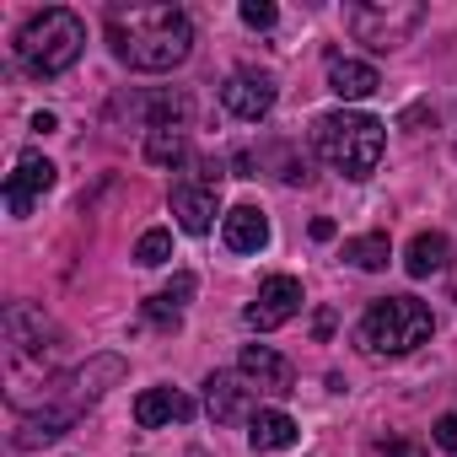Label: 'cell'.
I'll return each instance as SVG.
<instances>
[{
    "label": "cell",
    "mask_w": 457,
    "mask_h": 457,
    "mask_svg": "<svg viewBox=\"0 0 457 457\" xmlns=\"http://www.w3.org/2000/svg\"><path fill=\"white\" fill-rule=\"evenodd\" d=\"M377 87H382L377 71L361 65V60H334V65H328V92L345 97V103H361V97H371Z\"/></svg>",
    "instance_id": "16"
},
{
    "label": "cell",
    "mask_w": 457,
    "mask_h": 457,
    "mask_svg": "<svg viewBox=\"0 0 457 457\" xmlns=\"http://www.w3.org/2000/svg\"><path fill=\"white\" fill-rule=\"evenodd\" d=\"M237 371H243V382H253V387H264V393H275V398L296 393V366H291L280 350H270V345H248L243 361H237Z\"/></svg>",
    "instance_id": "9"
},
{
    "label": "cell",
    "mask_w": 457,
    "mask_h": 457,
    "mask_svg": "<svg viewBox=\"0 0 457 457\" xmlns=\"http://www.w3.org/2000/svg\"><path fill=\"white\" fill-rule=\"evenodd\" d=\"M204 403H210L215 425H237L248 414V403H253V387H243V377H232V371H215L204 382Z\"/></svg>",
    "instance_id": "12"
},
{
    "label": "cell",
    "mask_w": 457,
    "mask_h": 457,
    "mask_svg": "<svg viewBox=\"0 0 457 457\" xmlns=\"http://www.w3.org/2000/svg\"><path fill=\"white\" fill-rule=\"evenodd\" d=\"M243 22L248 28H275V6L270 0H243Z\"/></svg>",
    "instance_id": "22"
},
{
    "label": "cell",
    "mask_w": 457,
    "mask_h": 457,
    "mask_svg": "<svg viewBox=\"0 0 457 457\" xmlns=\"http://www.w3.org/2000/svg\"><path fill=\"white\" fill-rule=\"evenodd\" d=\"M312 334L328 339V334H334V312H318V318H312Z\"/></svg>",
    "instance_id": "27"
},
{
    "label": "cell",
    "mask_w": 457,
    "mask_h": 457,
    "mask_svg": "<svg viewBox=\"0 0 457 457\" xmlns=\"http://www.w3.org/2000/svg\"><path fill=\"white\" fill-rule=\"evenodd\" d=\"M172 215L188 237H204L215 226V188L210 183H172Z\"/></svg>",
    "instance_id": "10"
},
{
    "label": "cell",
    "mask_w": 457,
    "mask_h": 457,
    "mask_svg": "<svg viewBox=\"0 0 457 457\" xmlns=\"http://www.w3.org/2000/svg\"><path fill=\"white\" fill-rule=\"evenodd\" d=\"M446 237L441 232H420L414 243H409V253H403V270L414 275V280H425V275H441L446 270Z\"/></svg>",
    "instance_id": "18"
},
{
    "label": "cell",
    "mask_w": 457,
    "mask_h": 457,
    "mask_svg": "<svg viewBox=\"0 0 457 457\" xmlns=\"http://www.w3.org/2000/svg\"><path fill=\"white\" fill-rule=\"evenodd\" d=\"M108 44H113V54L129 71L162 76V71H172V65L188 60L194 28L172 6H129V12H113L108 17Z\"/></svg>",
    "instance_id": "1"
},
{
    "label": "cell",
    "mask_w": 457,
    "mask_h": 457,
    "mask_svg": "<svg viewBox=\"0 0 457 457\" xmlns=\"http://www.w3.org/2000/svg\"><path fill=\"white\" fill-rule=\"evenodd\" d=\"M248 441H253L259 452H286V446L296 441V420H291L286 409H259V414L248 420Z\"/></svg>",
    "instance_id": "17"
},
{
    "label": "cell",
    "mask_w": 457,
    "mask_h": 457,
    "mask_svg": "<svg viewBox=\"0 0 457 457\" xmlns=\"http://www.w3.org/2000/svg\"><path fill=\"white\" fill-rule=\"evenodd\" d=\"M162 296H167L172 307H178V302H188V296H194V275H172V286H167Z\"/></svg>",
    "instance_id": "25"
},
{
    "label": "cell",
    "mask_w": 457,
    "mask_h": 457,
    "mask_svg": "<svg viewBox=\"0 0 457 457\" xmlns=\"http://www.w3.org/2000/svg\"><path fill=\"white\" fill-rule=\"evenodd\" d=\"M296 312H302V280H291V275H270V280L259 286V296L243 307L248 328H259V334H270V328L291 323Z\"/></svg>",
    "instance_id": "6"
},
{
    "label": "cell",
    "mask_w": 457,
    "mask_h": 457,
    "mask_svg": "<svg viewBox=\"0 0 457 457\" xmlns=\"http://www.w3.org/2000/svg\"><path fill=\"white\" fill-rule=\"evenodd\" d=\"M312 145L345 178H371L382 162V124L371 113H323L312 124Z\"/></svg>",
    "instance_id": "3"
},
{
    "label": "cell",
    "mask_w": 457,
    "mask_h": 457,
    "mask_svg": "<svg viewBox=\"0 0 457 457\" xmlns=\"http://www.w3.org/2000/svg\"><path fill=\"white\" fill-rule=\"evenodd\" d=\"M81 49H87V28L65 6H49V12L28 17V28L17 33V54L33 76H65L81 60Z\"/></svg>",
    "instance_id": "2"
},
{
    "label": "cell",
    "mask_w": 457,
    "mask_h": 457,
    "mask_svg": "<svg viewBox=\"0 0 457 457\" xmlns=\"http://www.w3.org/2000/svg\"><path fill=\"white\" fill-rule=\"evenodd\" d=\"M145 162H156V167H178V162H188V140H183V129H151V135H145Z\"/></svg>",
    "instance_id": "19"
},
{
    "label": "cell",
    "mask_w": 457,
    "mask_h": 457,
    "mask_svg": "<svg viewBox=\"0 0 457 457\" xmlns=\"http://www.w3.org/2000/svg\"><path fill=\"white\" fill-rule=\"evenodd\" d=\"M220 103H226V113H232V119L259 124V119L275 108V81H270L264 71H237V76H226Z\"/></svg>",
    "instance_id": "7"
},
{
    "label": "cell",
    "mask_w": 457,
    "mask_h": 457,
    "mask_svg": "<svg viewBox=\"0 0 457 457\" xmlns=\"http://www.w3.org/2000/svg\"><path fill=\"white\" fill-rule=\"evenodd\" d=\"M172 259V232H162V226H151V232L135 243V264H145V270H156V264H167Z\"/></svg>",
    "instance_id": "21"
},
{
    "label": "cell",
    "mask_w": 457,
    "mask_h": 457,
    "mask_svg": "<svg viewBox=\"0 0 457 457\" xmlns=\"http://www.w3.org/2000/svg\"><path fill=\"white\" fill-rule=\"evenodd\" d=\"M420 22H425V6H414V0H361V6H350V33L371 49L403 44Z\"/></svg>",
    "instance_id": "5"
},
{
    "label": "cell",
    "mask_w": 457,
    "mask_h": 457,
    "mask_svg": "<svg viewBox=\"0 0 457 457\" xmlns=\"http://www.w3.org/2000/svg\"><path fill=\"white\" fill-rule=\"evenodd\" d=\"M312 237H318V243H328V237H334V220H323V215H318V220H312Z\"/></svg>",
    "instance_id": "28"
},
{
    "label": "cell",
    "mask_w": 457,
    "mask_h": 457,
    "mask_svg": "<svg viewBox=\"0 0 457 457\" xmlns=\"http://www.w3.org/2000/svg\"><path fill=\"white\" fill-rule=\"evenodd\" d=\"M382 457H425V452H420V446H414V441H393V446H387V452H382Z\"/></svg>",
    "instance_id": "26"
},
{
    "label": "cell",
    "mask_w": 457,
    "mask_h": 457,
    "mask_svg": "<svg viewBox=\"0 0 457 457\" xmlns=\"http://www.w3.org/2000/svg\"><path fill=\"white\" fill-rule=\"evenodd\" d=\"M6 339H12L17 355H44L49 339H54V323H49L38 307L17 302V307H6Z\"/></svg>",
    "instance_id": "11"
},
{
    "label": "cell",
    "mask_w": 457,
    "mask_h": 457,
    "mask_svg": "<svg viewBox=\"0 0 457 457\" xmlns=\"http://www.w3.org/2000/svg\"><path fill=\"white\" fill-rule=\"evenodd\" d=\"M188 457H210V452H199V446H194V452H188Z\"/></svg>",
    "instance_id": "30"
},
{
    "label": "cell",
    "mask_w": 457,
    "mask_h": 457,
    "mask_svg": "<svg viewBox=\"0 0 457 457\" xmlns=\"http://www.w3.org/2000/svg\"><path fill=\"white\" fill-rule=\"evenodd\" d=\"M33 129H44V135H49V129H60V119H54V113H33Z\"/></svg>",
    "instance_id": "29"
},
{
    "label": "cell",
    "mask_w": 457,
    "mask_h": 457,
    "mask_svg": "<svg viewBox=\"0 0 457 457\" xmlns=\"http://www.w3.org/2000/svg\"><path fill=\"white\" fill-rule=\"evenodd\" d=\"M49 188H54V162H49L44 151H22V156H17V172L6 178V210L22 220V215L33 210V199L49 194Z\"/></svg>",
    "instance_id": "8"
},
{
    "label": "cell",
    "mask_w": 457,
    "mask_h": 457,
    "mask_svg": "<svg viewBox=\"0 0 457 457\" xmlns=\"http://www.w3.org/2000/svg\"><path fill=\"white\" fill-rule=\"evenodd\" d=\"M119 377H124V361H119V355H97V361H87V366L65 382V387H71V409H81V403L103 398Z\"/></svg>",
    "instance_id": "15"
},
{
    "label": "cell",
    "mask_w": 457,
    "mask_h": 457,
    "mask_svg": "<svg viewBox=\"0 0 457 457\" xmlns=\"http://www.w3.org/2000/svg\"><path fill=\"white\" fill-rule=\"evenodd\" d=\"M167 420H194V398H183V393H172V387H145V393L135 398V425H140V430H156V425H167Z\"/></svg>",
    "instance_id": "14"
},
{
    "label": "cell",
    "mask_w": 457,
    "mask_h": 457,
    "mask_svg": "<svg viewBox=\"0 0 457 457\" xmlns=\"http://www.w3.org/2000/svg\"><path fill=\"white\" fill-rule=\"evenodd\" d=\"M345 259H350L355 270H387V259H393V248H387V232L350 237V243H345Z\"/></svg>",
    "instance_id": "20"
},
{
    "label": "cell",
    "mask_w": 457,
    "mask_h": 457,
    "mask_svg": "<svg viewBox=\"0 0 457 457\" xmlns=\"http://www.w3.org/2000/svg\"><path fill=\"white\" fill-rule=\"evenodd\" d=\"M220 237L232 253H259L270 243V220L259 204H237V210H226V226H220Z\"/></svg>",
    "instance_id": "13"
},
{
    "label": "cell",
    "mask_w": 457,
    "mask_h": 457,
    "mask_svg": "<svg viewBox=\"0 0 457 457\" xmlns=\"http://www.w3.org/2000/svg\"><path fill=\"white\" fill-rule=\"evenodd\" d=\"M436 446L457 457V414H441V420H436Z\"/></svg>",
    "instance_id": "24"
},
{
    "label": "cell",
    "mask_w": 457,
    "mask_h": 457,
    "mask_svg": "<svg viewBox=\"0 0 457 457\" xmlns=\"http://www.w3.org/2000/svg\"><path fill=\"white\" fill-rule=\"evenodd\" d=\"M430 328H436V318H430V307L420 296H382L361 318V350H371V355H409L414 345L430 339Z\"/></svg>",
    "instance_id": "4"
},
{
    "label": "cell",
    "mask_w": 457,
    "mask_h": 457,
    "mask_svg": "<svg viewBox=\"0 0 457 457\" xmlns=\"http://www.w3.org/2000/svg\"><path fill=\"white\" fill-rule=\"evenodd\" d=\"M145 318L162 323V328H178V307H172L167 296H151V302H145Z\"/></svg>",
    "instance_id": "23"
}]
</instances>
